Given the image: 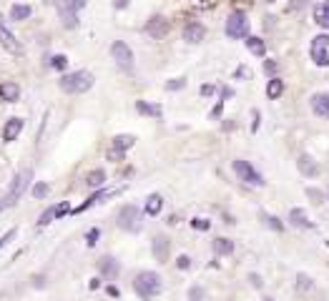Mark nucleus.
Wrapping results in <instances>:
<instances>
[{"instance_id":"obj_1","label":"nucleus","mask_w":329,"mask_h":301,"mask_svg":"<svg viewBox=\"0 0 329 301\" xmlns=\"http://www.w3.org/2000/svg\"><path fill=\"white\" fill-rule=\"evenodd\" d=\"M31 181H33V171L31 168H23V171H18L16 176H13L10 188L3 193V199H0V211H8V208L16 206L23 199V193L28 191V186H31Z\"/></svg>"},{"instance_id":"obj_2","label":"nucleus","mask_w":329,"mask_h":301,"mask_svg":"<svg viewBox=\"0 0 329 301\" xmlns=\"http://www.w3.org/2000/svg\"><path fill=\"white\" fill-rule=\"evenodd\" d=\"M63 93H70V96H78V93H86V90L93 88V73L88 70H76V73H66L61 81H58Z\"/></svg>"},{"instance_id":"obj_3","label":"nucleus","mask_w":329,"mask_h":301,"mask_svg":"<svg viewBox=\"0 0 329 301\" xmlns=\"http://www.w3.org/2000/svg\"><path fill=\"white\" fill-rule=\"evenodd\" d=\"M133 289H136V294L141 299L148 301V299H154V296L161 294L163 281H161V276L156 274V271H141V274L133 279Z\"/></svg>"},{"instance_id":"obj_4","label":"nucleus","mask_w":329,"mask_h":301,"mask_svg":"<svg viewBox=\"0 0 329 301\" xmlns=\"http://www.w3.org/2000/svg\"><path fill=\"white\" fill-rule=\"evenodd\" d=\"M141 218H143V216H141L139 206H133V203L123 206L121 211H118V216H116L118 226H121L123 231H128V234H136V231H141V226H143V221H141Z\"/></svg>"},{"instance_id":"obj_5","label":"nucleus","mask_w":329,"mask_h":301,"mask_svg":"<svg viewBox=\"0 0 329 301\" xmlns=\"http://www.w3.org/2000/svg\"><path fill=\"white\" fill-rule=\"evenodd\" d=\"M226 35L239 40V38H249V18L246 13L242 10H234L229 18H226Z\"/></svg>"},{"instance_id":"obj_6","label":"nucleus","mask_w":329,"mask_h":301,"mask_svg":"<svg viewBox=\"0 0 329 301\" xmlns=\"http://www.w3.org/2000/svg\"><path fill=\"white\" fill-rule=\"evenodd\" d=\"M309 55H312V60H314V66L329 68V35H317V38H312Z\"/></svg>"},{"instance_id":"obj_7","label":"nucleus","mask_w":329,"mask_h":301,"mask_svg":"<svg viewBox=\"0 0 329 301\" xmlns=\"http://www.w3.org/2000/svg\"><path fill=\"white\" fill-rule=\"evenodd\" d=\"M234 173L239 176V181H244V184H249V186H264L261 173H259L257 168H254V166H251L249 161L236 158V161H234Z\"/></svg>"},{"instance_id":"obj_8","label":"nucleus","mask_w":329,"mask_h":301,"mask_svg":"<svg viewBox=\"0 0 329 301\" xmlns=\"http://www.w3.org/2000/svg\"><path fill=\"white\" fill-rule=\"evenodd\" d=\"M111 55H113V60L118 63V68H123V70H131L133 68V53H131V48H128L123 40H116L111 45Z\"/></svg>"},{"instance_id":"obj_9","label":"nucleus","mask_w":329,"mask_h":301,"mask_svg":"<svg viewBox=\"0 0 329 301\" xmlns=\"http://www.w3.org/2000/svg\"><path fill=\"white\" fill-rule=\"evenodd\" d=\"M66 214H70V203H68V201H61L58 206H51V208L43 211L40 218H38V226H48V223H53L55 218H63Z\"/></svg>"},{"instance_id":"obj_10","label":"nucleus","mask_w":329,"mask_h":301,"mask_svg":"<svg viewBox=\"0 0 329 301\" xmlns=\"http://www.w3.org/2000/svg\"><path fill=\"white\" fill-rule=\"evenodd\" d=\"M169 30H171L169 20H166V18H161V15H154V18L146 23V33L151 35L154 40H161V38H166V35H169Z\"/></svg>"},{"instance_id":"obj_11","label":"nucleus","mask_w":329,"mask_h":301,"mask_svg":"<svg viewBox=\"0 0 329 301\" xmlns=\"http://www.w3.org/2000/svg\"><path fill=\"white\" fill-rule=\"evenodd\" d=\"M58 15H61V20H63V25L68 30H73L78 25V10H76V5H73L70 0H61V3H58Z\"/></svg>"},{"instance_id":"obj_12","label":"nucleus","mask_w":329,"mask_h":301,"mask_svg":"<svg viewBox=\"0 0 329 301\" xmlns=\"http://www.w3.org/2000/svg\"><path fill=\"white\" fill-rule=\"evenodd\" d=\"M0 45H3L5 50H10V53H23V45L18 43V38L10 33V28L0 20Z\"/></svg>"},{"instance_id":"obj_13","label":"nucleus","mask_w":329,"mask_h":301,"mask_svg":"<svg viewBox=\"0 0 329 301\" xmlns=\"http://www.w3.org/2000/svg\"><path fill=\"white\" fill-rule=\"evenodd\" d=\"M23 128H25V120L23 118H10L8 123H5V128H3V141H8V143L16 141Z\"/></svg>"},{"instance_id":"obj_14","label":"nucleus","mask_w":329,"mask_h":301,"mask_svg":"<svg viewBox=\"0 0 329 301\" xmlns=\"http://www.w3.org/2000/svg\"><path fill=\"white\" fill-rule=\"evenodd\" d=\"M312 111L319 118H329V93H314L312 96Z\"/></svg>"},{"instance_id":"obj_15","label":"nucleus","mask_w":329,"mask_h":301,"mask_svg":"<svg viewBox=\"0 0 329 301\" xmlns=\"http://www.w3.org/2000/svg\"><path fill=\"white\" fill-rule=\"evenodd\" d=\"M204 35H206V28L201 23H186V28H184V40L186 43H201Z\"/></svg>"},{"instance_id":"obj_16","label":"nucleus","mask_w":329,"mask_h":301,"mask_svg":"<svg viewBox=\"0 0 329 301\" xmlns=\"http://www.w3.org/2000/svg\"><path fill=\"white\" fill-rule=\"evenodd\" d=\"M151 251H154V256H156V261H161V264H163V261L169 259V251H171L169 238H166V236H156V238H154Z\"/></svg>"},{"instance_id":"obj_17","label":"nucleus","mask_w":329,"mask_h":301,"mask_svg":"<svg viewBox=\"0 0 329 301\" xmlns=\"http://www.w3.org/2000/svg\"><path fill=\"white\" fill-rule=\"evenodd\" d=\"M312 15H314V23H317L319 28H327L329 30V0H322V3L314 5Z\"/></svg>"},{"instance_id":"obj_18","label":"nucleus","mask_w":329,"mask_h":301,"mask_svg":"<svg viewBox=\"0 0 329 301\" xmlns=\"http://www.w3.org/2000/svg\"><path fill=\"white\" fill-rule=\"evenodd\" d=\"M98 268H101V274L106 279H116L118 271H121V266H118V261L113 259V256H103V259L98 261Z\"/></svg>"},{"instance_id":"obj_19","label":"nucleus","mask_w":329,"mask_h":301,"mask_svg":"<svg viewBox=\"0 0 329 301\" xmlns=\"http://www.w3.org/2000/svg\"><path fill=\"white\" fill-rule=\"evenodd\" d=\"M0 98L8 100V103H16V100L20 98L18 83H10V81H3V83H0Z\"/></svg>"},{"instance_id":"obj_20","label":"nucleus","mask_w":329,"mask_h":301,"mask_svg":"<svg viewBox=\"0 0 329 301\" xmlns=\"http://www.w3.org/2000/svg\"><path fill=\"white\" fill-rule=\"evenodd\" d=\"M289 223L299 226V229H314V223L309 221V216H307L304 208H292V211H289Z\"/></svg>"},{"instance_id":"obj_21","label":"nucleus","mask_w":329,"mask_h":301,"mask_svg":"<svg viewBox=\"0 0 329 301\" xmlns=\"http://www.w3.org/2000/svg\"><path fill=\"white\" fill-rule=\"evenodd\" d=\"M108 196H113V191H106V188H101V191H98V193H93V196H91V199H88V201H83L78 208H73V214H83V211H88L91 206L101 203L103 199H108Z\"/></svg>"},{"instance_id":"obj_22","label":"nucleus","mask_w":329,"mask_h":301,"mask_svg":"<svg viewBox=\"0 0 329 301\" xmlns=\"http://www.w3.org/2000/svg\"><path fill=\"white\" fill-rule=\"evenodd\" d=\"M296 166H299V171H302L304 176H319V166L314 163L309 156H299V161H296Z\"/></svg>"},{"instance_id":"obj_23","label":"nucleus","mask_w":329,"mask_h":301,"mask_svg":"<svg viewBox=\"0 0 329 301\" xmlns=\"http://www.w3.org/2000/svg\"><path fill=\"white\" fill-rule=\"evenodd\" d=\"M161 208H163V199H161L158 193H151V196L146 199V214H148V216H158Z\"/></svg>"},{"instance_id":"obj_24","label":"nucleus","mask_w":329,"mask_h":301,"mask_svg":"<svg viewBox=\"0 0 329 301\" xmlns=\"http://www.w3.org/2000/svg\"><path fill=\"white\" fill-rule=\"evenodd\" d=\"M103 181H106V171H103V168H96V171H91V173L86 176V186H88V188H101Z\"/></svg>"},{"instance_id":"obj_25","label":"nucleus","mask_w":329,"mask_h":301,"mask_svg":"<svg viewBox=\"0 0 329 301\" xmlns=\"http://www.w3.org/2000/svg\"><path fill=\"white\" fill-rule=\"evenodd\" d=\"M281 93H284V81L272 78V81H269V85H266V96H269V100H277Z\"/></svg>"},{"instance_id":"obj_26","label":"nucleus","mask_w":329,"mask_h":301,"mask_svg":"<svg viewBox=\"0 0 329 301\" xmlns=\"http://www.w3.org/2000/svg\"><path fill=\"white\" fill-rule=\"evenodd\" d=\"M31 13H33V8L31 5H13L10 8V18L13 20H28V18H31Z\"/></svg>"},{"instance_id":"obj_27","label":"nucleus","mask_w":329,"mask_h":301,"mask_svg":"<svg viewBox=\"0 0 329 301\" xmlns=\"http://www.w3.org/2000/svg\"><path fill=\"white\" fill-rule=\"evenodd\" d=\"M246 48H249L254 55H264V53H266L264 40H261V38H257V35H249V38H246Z\"/></svg>"},{"instance_id":"obj_28","label":"nucleus","mask_w":329,"mask_h":301,"mask_svg":"<svg viewBox=\"0 0 329 301\" xmlns=\"http://www.w3.org/2000/svg\"><path fill=\"white\" fill-rule=\"evenodd\" d=\"M214 251L219 256H229L234 251V241H229V238H214Z\"/></svg>"},{"instance_id":"obj_29","label":"nucleus","mask_w":329,"mask_h":301,"mask_svg":"<svg viewBox=\"0 0 329 301\" xmlns=\"http://www.w3.org/2000/svg\"><path fill=\"white\" fill-rule=\"evenodd\" d=\"M133 143H136V138L128 135V133H121V135H116V138H113V148H121V150L133 148Z\"/></svg>"},{"instance_id":"obj_30","label":"nucleus","mask_w":329,"mask_h":301,"mask_svg":"<svg viewBox=\"0 0 329 301\" xmlns=\"http://www.w3.org/2000/svg\"><path fill=\"white\" fill-rule=\"evenodd\" d=\"M136 108H139V113H143V116H154V118L161 116V105H151V103H146V100H139Z\"/></svg>"},{"instance_id":"obj_31","label":"nucleus","mask_w":329,"mask_h":301,"mask_svg":"<svg viewBox=\"0 0 329 301\" xmlns=\"http://www.w3.org/2000/svg\"><path fill=\"white\" fill-rule=\"evenodd\" d=\"M296 289L307 294V291H312V289H314V284H312V279H309L307 274H299V276H296Z\"/></svg>"},{"instance_id":"obj_32","label":"nucleus","mask_w":329,"mask_h":301,"mask_svg":"<svg viewBox=\"0 0 329 301\" xmlns=\"http://www.w3.org/2000/svg\"><path fill=\"white\" fill-rule=\"evenodd\" d=\"M261 221L266 223V226H272L274 231H284V223L277 218V216H269V214H261Z\"/></svg>"},{"instance_id":"obj_33","label":"nucleus","mask_w":329,"mask_h":301,"mask_svg":"<svg viewBox=\"0 0 329 301\" xmlns=\"http://www.w3.org/2000/svg\"><path fill=\"white\" fill-rule=\"evenodd\" d=\"M66 66H68V58H66V55H53V58H51V68L66 70Z\"/></svg>"},{"instance_id":"obj_34","label":"nucleus","mask_w":329,"mask_h":301,"mask_svg":"<svg viewBox=\"0 0 329 301\" xmlns=\"http://www.w3.org/2000/svg\"><path fill=\"white\" fill-rule=\"evenodd\" d=\"M48 191H51V186H48V184H35V186H33V196H35L38 201H40V199H46Z\"/></svg>"},{"instance_id":"obj_35","label":"nucleus","mask_w":329,"mask_h":301,"mask_svg":"<svg viewBox=\"0 0 329 301\" xmlns=\"http://www.w3.org/2000/svg\"><path fill=\"white\" fill-rule=\"evenodd\" d=\"M191 226H193L196 231H208V229H211V221H206V218H193Z\"/></svg>"},{"instance_id":"obj_36","label":"nucleus","mask_w":329,"mask_h":301,"mask_svg":"<svg viewBox=\"0 0 329 301\" xmlns=\"http://www.w3.org/2000/svg\"><path fill=\"white\" fill-rule=\"evenodd\" d=\"M16 236H18V229H10L8 234H3V236H0V249H5V246L10 244V241L16 238Z\"/></svg>"},{"instance_id":"obj_37","label":"nucleus","mask_w":329,"mask_h":301,"mask_svg":"<svg viewBox=\"0 0 329 301\" xmlns=\"http://www.w3.org/2000/svg\"><path fill=\"white\" fill-rule=\"evenodd\" d=\"M189 3H191L193 8H199V10H206V8H214L216 0H189Z\"/></svg>"},{"instance_id":"obj_38","label":"nucleus","mask_w":329,"mask_h":301,"mask_svg":"<svg viewBox=\"0 0 329 301\" xmlns=\"http://www.w3.org/2000/svg\"><path fill=\"white\" fill-rule=\"evenodd\" d=\"M106 156H108V161H116V163H118V161L126 158V150H121V148H111Z\"/></svg>"},{"instance_id":"obj_39","label":"nucleus","mask_w":329,"mask_h":301,"mask_svg":"<svg viewBox=\"0 0 329 301\" xmlns=\"http://www.w3.org/2000/svg\"><path fill=\"white\" fill-rule=\"evenodd\" d=\"M98 238H101V229H91V231L86 234V244H88V246H96Z\"/></svg>"},{"instance_id":"obj_40","label":"nucleus","mask_w":329,"mask_h":301,"mask_svg":"<svg viewBox=\"0 0 329 301\" xmlns=\"http://www.w3.org/2000/svg\"><path fill=\"white\" fill-rule=\"evenodd\" d=\"M307 196L314 201V203H324V193L317 191V188H307Z\"/></svg>"},{"instance_id":"obj_41","label":"nucleus","mask_w":329,"mask_h":301,"mask_svg":"<svg viewBox=\"0 0 329 301\" xmlns=\"http://www.w3.org/2000/svg\"><path fill=\"white\" fill-rule=\"evenodd\" d=\"M277 70H279V66L274 63V60H264V73L266 75H277Z\"/></svg>"},{"instance_id":"obj_42","label":"nucleus","mask_w":329,"mask_h":301,"mask_svg":"<svg viewBox=\"0 0 329 301\" xmlns=\"http://www.w3.org/2000/svg\"><path fill=\"white\" fill-rule=\"evenodd\" d=\"M184 85H186V81H184V78H173V81H169V83H166V88H169V90H181Z\"/></svg>"},{"instance_id":"obj_43","label":"nucleus","mask_w":329,"mask_h":301,"mask_svg":"<svg viewBox=\"0 0 329 301\" xmlns=\"http://www.w3.org/2000/svg\"><path fill=\"white\" fill-rule=\"evenodd\" d=\"M204 299V289H199V286H193V289L189 291V301H201Z\"/></svg>"},{"instance_id":"obj_44","label":"nucleus","mask_w":329,"mask_h":301,"mask_svg":"<svg viewBox=\"0 0 329 301\" xmlns=\"http://www.w3.org/2000/svg\"><path fill=\"white\" fill-rule=\"evenodd\" d=\"M176 266H178V268H189V266H191V259H189V256H178Z\"/></svg>"},{"instance_id":"obj_45","label":"nucleus","mask_w":329,"mask_h":301,"mask_svg":"<svg viewBox=\"0 0 329 301\" xmlns=\"http://www.w3.org/2000/svg\"><path fill=\"white\" fill-rule=\"evenodd\" d=\"M73 5H76V10H83L86 5H88V0H70Z\"/></svg>"},{"instance_id":"obj_46","label":"nucleus","mask_w":329,"mask_h":301,"mask_svg":"<svg viewBox=\"0 0 329 301\" xmlns=\"http://www.w3.org/2000/svg\"><path fill=\"white\" fill-rule=\"evenodd\" d=\"M249 281H251L254 286H257V289H259V286H261V279H259L257 274H251V276H249Z\"/></svg>"},{"instance_id":"obj_47","label":"nucleus","mask_w":329,"mask_h":301,"mask_svg":"<svg viewBox=\"0 0 329 301\" xmlns=\"http://www.w3.org/2000/svg\"><path fill=\"white\" fill-rule=\"evenodd\" d=\"M214 90H216L214 85H204V88H201V93H204V96H211V93H214Z\"/></svg>"},{"instance_id":"obj_48","label":"nucleus","mask_w":329,"mask_h":301,"mask_svg":"<svg viewBox=\"0 0 329 301\" xmlns=\"http://www.w3.org/2000/svg\"><path fill=\"white\" fill-rule=\"evenodd\" d=\"M113 5H116V8H126L128 0H113Z\"/></svg>"},{"instance_id":"obj_49","label":"nucleus","mask_w":329,"mask_h":301,"mask_svg":"<svg viewBox=\"0 0 329 301\" xmlns=\"http://www.w3.org/2000/svg\"><path fill=\"white\" fill-rule=\"evenodd\" d=\"M98 284H101L98 279H91V284H88V289H98Z\"/></svg>"},{"instance_id":"obj_50","label":"nucleus","mask_w":329,"mask_h":301,"mask_svg":"<svg viewBox=\"0 0 329 301\" xmlns=\"http://www.w3.org/2000/svg\"><path fill=\"white\" fill-rule=\"evenodd\" d=\"M239 3H251V0H239Z\"/></svg>"},{"instance_id":"obj_51","label":"nucleus","mask_w":329,"mask_h":301,"mask_svg":"<svg viewBox=\"0 0 329 301\" xmlns=\"http://www.w3.org/2000/svg\"><path fill=\"white\" fill-rule=\"evenodd\" d=\"M46 3H58V0H46Z\"/></svg>"},{"instance_id":"obj_52","label":"nucleus","mask_w":329,"mask_h":301,"mask_svg":"<svg viewBox=\"0 0 329 301\" xmlns=\"http://www.w3.org/2000/svg\"><path fill=\"white\" fill-rule=\"evenodd\" d=\"M266 3H277V0H266Z\"/></svg>"},{"instance_id":"obj_53","label":"nucleus","mask_w":329,"mask_h":301,"mask_svg":"<svg viewBox=\"0 0 329 301\" xmlns=\"http://www.w3.org/2000/svg\"><path fill=\"white\" fill-rule=\"evenodd\" d=\"M269 301H272V299H269Z\"/></svg>"}]
</instances>
